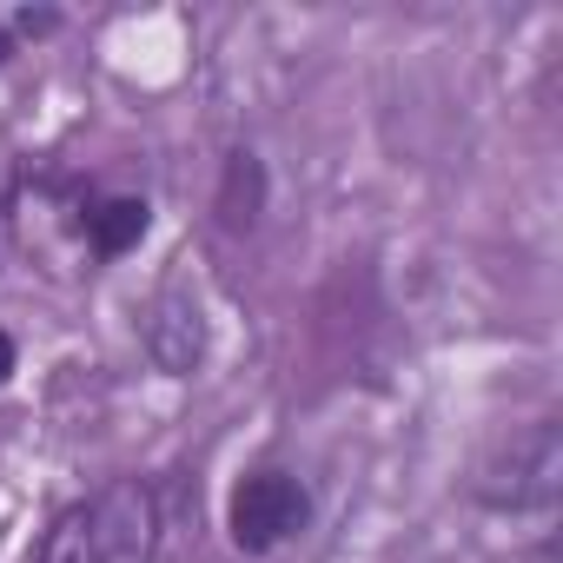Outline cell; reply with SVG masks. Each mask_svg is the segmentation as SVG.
<instances>
[{
  "label": "cell",
  "instance_id": "3957f363",
  "mask_svg": "<svg viewBox=\"0 0 563 563\" xmlns=\"http://www.w3.org/2000/svg\"><path fill=\"white\" fill-rule=\"evenodd\" d=\"M312 504H306V484L286 477V471H252L239 490H232V537L245 550H278L292 530H306Z\"/></svg>",
  "mask_w": 563,
  "mask_h": 563
},
{
  "label": "cell",
  "instance_id": "277c9868",
  "mask_svg": "<svg viewBox=\"0 0 563 563\" xmlns=\"http://www.w3.org/2000/svg\"><path fill=\"white\" fill-rule=\"evenodd\" d=\"M146 352L166 378H186L206 358V312L186 286H159V299L146 312Z\"/></svg>",
  "mask_w": 563,
  "mask_h": 563
},
{
  "label": "cell",
  "instance_id": "52a82bcc",
  "mask_svg": "<svg viewBox=\"0 0 563 563\" xmlns=\"http://www.w3.org/2000/svg\"><path fill=\"white\" fill-rule=\"evenodd\" d=\"M219 219L232 232H245L258 219V159L252 153H232L225 159V186H219Z\"/></svg>",
  "mask_w": 563,
  "mask_h": 563
},
{
  "label": "cell",
  "instance_id": "ba28073f",
  "mask_svg": "<svg viewBox=\"0 0 563 563\" xmlns=\"http://www.w3.org/2000/svg\"><path fill=\"white\" fill-rule=\"evenodd\" d=\"M8 378H14V339L0 332V385H8Z\"/></svg>",
  "mask_w": 563,
  "mask_h": 563
},
{
  "label": "cell",
  "instance_id": "7a4b0ae2",
  "mask_svg": "<svg viewBox=\"0 0 563 563\" xmlns=\"http://www.w3.org/2000/svg\"><path fill=\"white\" fill-rule=\"evenodd\" d=\"M87 523H93L100 563H153V550H159V497L140 477L107 484L87 504Z\"/></svg>",
  "mask_w": 563,
  "mask_h": 563
},
{
  "label": "cell",
  "instance_id": "9c48e42d",
  "mask_svg": "<svg viewBox=\"0 0 563 563\" xmlns=\"http://www.w3.org/2000/svg\"><path fill=\"white\" fill-rule=\"evenodd\" d=\"M530 563H563V556H556V543H543V550H537Z\"/></svg>",
  "mask_w": 563,
  "mask_h": 563
},
{
  "label": "cell",
  "instance_id": "6da1fadb",
  "mask_svg": "<svg viewBox=\"0 0 563 563\" xmlns=\"http://www.w3.org/2000/svg\"><path fill=\"white\" fill-rule=\"evenodd\" d=\"M556 484H563V431L556 424H530V431H517L490 457V471H484L477 490L497 510H543L556 497Z\"/></svg>",
  "mask_w": 563,
  "mask_h": 563
},
{
  "label": "cell",
  "instance_id": "5b68a950",
  "mask_svg": "<svg viewBox=\"0 0 563 563\" xmlns=\"http://www.w3.org/2000/svg\"><path fill=\"white\" fill-rule=\"evenodd\" d=\"M87 225H93V245L107 258H120L146 239V199H107L100 212H87Z\"/></svg>",
  "mask_w": 563,
  "mask_h": 563
},
{
  "label": "cell",
  "instance_id": "30bf717a",
  "mask_svg": "<svg viewBox=\"0 0 563 563\" xmlns=\"http://www.w3.org/2000/svg\"><path fill=\"white\" fill-rule=\"evenodd\" d=\"M0 60H8V27H0Z\"/></svg>",
  "mask_w": 563,
  "mask_h": 563
},
{
  "label": "cell",
  "instance_id": "8992f818",
  "mask_svg": "<svg viewBox=\"0 0 563 563\" xmlns=\"http://www.w3.org/2000/svg\"><path fill=\"white\" fill-rule=\"evenodd\" d=\"M34 563H100V543H93V523H87V504L60 510L54 530L41 537V556Z\"/></svg>",
  "mask_w": 563,
  "mask_h": 563
}]
</instances>
